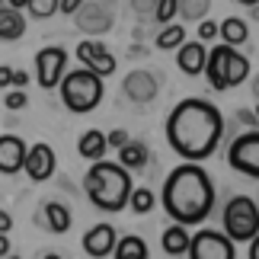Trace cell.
<instances>
[{"label":"cell","mask_w":259,"mask_h":259,"mask_svg":"<svg viewBox=\"0 0 259 259\" xmlns=\"http://www.w3.org/2000/svg\"><path fill=\"white\" fill-rule=\"evenodd\" d=\"M224 138V115L202 96L179 99L166 115V141L186 163L208 160Z\"/></svg>","instance_id":"1"},{"label":"cell","mask_w":259,"mask_h":259,"mask_svg":"<svg viewBox=\"0 0 259 259\" xmlns=\"http://www.w3.org/2000/svg\"><path fill=\"white\" fill-rule=\"evenodd\" d=\"M160 202H163V211L173 218V224H183V227L202 224L214 211V183L202 163H179L166 176Z\"/></svg>","instance_id":"2"},{"label":"cell","mask_w":259,"mask_h":259,"mask_svg":"<svg viewBox=\"0 0 259 259\" xmlns=\"http://www.w3.org/2000/svg\"><path fill=\"white\" fill-rule=\"evenodd\" d=\"M83 189H87L90 202H93L99 211H125L135 183H132V173H128L125 166L109 163V160H96L87 170Z\"/></svg>","instance_id":"3"},{"label":"cell","mask_w":259,"mask_h":259,"mask_svg":"<svg viewBox=\"0 0 259 259\" xmlns=\"http://www.w3.org/2000/svg\"><path fill=\"white\" fill-rule=\"evenodd\" d=\"M61 103L71 109V112L83 115V112H93V109L103 103L106 96V83L103 77H96L93 71H87V67H74V71H64L61 83Z\"/></svg>","instance_id":"4"},{"label":"cell","mask_w":259,"mask_h":259,"mask_svg":"<svg viewBox=\"0 0 259 259\" xmlns=\"http://www.w3.org/2000/svg\"><path fill=\"white\" fill-rule=\"evenodd\" d=\"M205 77L211 90H231V87H240L246 77H250V61L246 55H240L237 48L231 45H214L208 52V61H205Z\"/></svg>","instance_id":"5"},{"label":"cell","mask_w":259,"mask_h":259,"mask_svg":"<svg viewBox=\"0 0 259 259\" xmlns=\"http://www.w3.org/2000/svg\"><path fill=\"white\" fill-rule=\"evenodd\" d=\"M224 231L234 243H250L259 234V205L250 195H234L224 205Z\"/></svg>","instance_id":"6"},{"label":"cell","mask_w":259,"mask_h":259,"mask_svg":"<svg viewBox=\"0 0 259 259\" xmlns=\"http://www.w3.org/2000/svg\"><path fill=\"white\" fill-rule=\"evenodd\" d=\"M189 259H237V243L221 231L202 227L198 234L189 237Z\"/></svg>","instance_id":"7"},{"label":"cell","mask_w":259,"mask_h":259,"mask_svg":"<svg viewBox=\"0 0 259 259\" xmlns=\"http://www.w3.org/2000/svg\"><path fill=\"white\" fill-rule=\"evenodd\" d=\"M227 163H231L237 173L259 179V128L234 138L231 147H227Z\"/></svg>","instance_id":"8"},{"label":"cell","mask_w":259,"mask_h":259,"mask_svg":"<svg viewBox=\"0 0 259 259\" xmlns=\"http://www.w3.org/2000/svg\"><path fill=\"white\" fill-rule=\"evenodd\" d=\"M67 71V52L61 45H45L38 48L35 55V77H38V87L42 90H55L61 83V77Z\"/></svg>","instance_id":"9"},{"label":"cell","mask_w":259,"mask_h":259,"mask_svg":"<svg viewBox=\"0 0 259 259\" xmlns=\"http://www.w3.org/2000/svg\"><path fill=\"white\" fill-rule=\"evenodd\" d=\"M77 61H80V67H87V71H93L96 77H112L115 74V58L112 52L103 45V42H93V38H83L80 45H77Z\"/></svg>","instance_id":"10"},{"label":"cell","mask_w":259,"mask_h":259,"mask_svg":"<svg viewBox=\"0 0 259 259\" xmlns=\"http://www.w3.org/2000/svg\"><path fill=\"white\" fill-rule=\"evenodd\" d=\"M122 96H128L132 103L138 106H147V103H154V96H157V77L151 71H132V74H125V80H122Z\"/></svg>","instance_id":"11"},{"label":"cell","mask_w":259,"mask_h":259,"mask_svg":"<svg viewBox=\"0 0 259 259\" xmlns=\"http://www.w3.org/2000/svg\"><path fill=\"white\" fill-rule=\"evenodd\" d=\"M115 243H118V234H115V227H112V224H93V227H90V231L83 234V253H87V256H93V259H106V256H112Z\"/></svg>","instance_id":"12"},{"label":"cell","mask_w":259,"mask_h":259,"mask_svg":"<svg viewBox=\"0 0 259 259\" xmlns=\"http://www.w3.org/2000/svg\"><path fill=\"white\" fill-rule=\"evenodd\" d=\"M23 170H26V176L32 179V183H45V179L55 173V151L48 144H32L26 151Z\"/></svg>","instance_id":"13"},{"label":"cell","mask_w":259,"mask_h":259,"mask_svg":"<svg viewBox=\"0 0 259 259\" xmlns=\"http://www.w3.org/2000/svg\"><path fill=\"white\" fill-rule=\"evenodd\" d=\"M26 141L19 135H0V173L4 176H13L23 170L26 163Z\"/></svg>","instance_id":"14"},{"label":"cell","mask_w":259,"mask_h":259,"mask_svg":"<svg viewBox=\"0 0 259 259\" xmlns=\"http://www.w3.org/2000/svg\"><path fill=\"white\" fill-rule=\"evenodd\" d=\"M205 61H208V48L202 42H183L176 48V64H179V71L189 74V77L205 74Z\"/></svg>","instance_id":"15"},{"label":"cell","mask_w":259,"mask_h":259,"mask_svg":"<svg viewBox=\"0 0 259 259\" xmlns=\"http://www.w3.org/2000/svg\"><path fill=\"white\" fill-rule=\"evenodd\" d=\"M26 35V16L23 10L0 7V42H16Z\"/></svg>","instance_id":"16"},{"label":"cell","mask_w":259,"mask_h":259,"mask_svg":"<svg viewBox=\"0 0 259 259\" xmlns=\"http://www.w3.org/2000/svg\"><path fill=\"white\" fill-rule=\"evenodd\" d=\"M77 23H80L83 32H106L112 26V13L99 10V4H83L80 13H77Z\"/></svg>","instance_id":"17"},{"label":"cell","mask_w":259,"mask_h":259,"mask_svg":"<svg viewBox=\"0 0 259 259\" xmlns=\"http://www.w3.org/2000/svg\"><path fill=\"white\" fill-rule=\"evenodd\" d=\"M109 151V144H106V135L99 132V128H90V132L80 135V141H77V154L83 157V160H103Z\"/></svg>","instance_id":"18"},{"label":"cell","mask_w":259,"mask_h":259,"mask_svg":"<svg viewBox=\"0 0 259 259\" xmlns=\"http://www.w3.org/2000/svg\"><path fill=\"white\" fill-rule=\"evenodd\" d=\"M218 35H221L224 45L240 48L246 38H250V26H246V19H240V16H227L224 23H218Z\"/></svg>","instance_id":"19"},{"label":"cell","mask_w":259,"mask_h":259,"mask_svg":"<svg viewBox=\"0 0 259 259\" xmlns=\"http://www.w3.org/2000/svg\"><path fill=\"white\" fill-rule=\"evenodd\" d=\"M147 160H151V151H147L144 141H128L125 147H118V166H125L128 173L141 170Z\"/></svg>","instance_id":"20"},{"label":"cell","mask_w":259,"mask_h":259,"mask_svg":"<svg viewBox=\"0 0 259 259\" xmlns=\"http://www.w3.org/2000/svg\"><path fill=\"white\" fill-rule=\"evenodd\" d=\"M163 253L166 256H183L189 253V231L183 224H170L163 231Z\"/></svg>","instance_id":"21"},{"label":"cell","mask_w":259,"mask_h":259,"mask_svg":"<svg viewBox=\"0 0 259 259\" xmlns=\"http://www.w3.org/2000/svg\"><path fill=\"white\" fill-rule=\"evenodd\" d=\"M112 259H147V243L135 234H125V237H118Z\"/></svg>","instance_id":"22"},{"label":"cell","mask_w":259,"mask_h":259,"mask_svg":"<svg viewBox=\"0 0 259 259\" xmlns=\"http://www.w3.org/2000/svg\"><path fill=\"white\" fill-rule=\"evenodd\" d=\"M45 218H48V231L52 234H67V227H71V211H67L61 202H48Z\"/></svg>","instance_id":"23"},{"label":"cell","mask_w":259,"mask_h":259,"mask_svg":"<svg viewBox=\"0 0 259 259\" xmlns=\"http://www.w3.org/2000/svg\"><path fill=\"white\" fill-rule=\"evenodd\" d=\"M186 42V29L179 26V23H170V26H163L160 32H157V48H160V52H173V48H179Z\"/></svg>","instance_id":"24"},{"label":"cell","mask_w":259,"mask_h":259,"mask_svg":"<svg viewBox=\"0 0 259 259\" xmlns=\"http://www.w3.org/2000/svg\"><path fill=\"white\" fill-rule=\"evenodd\" d=\"M154 202H157V198H154V192L147 186H135L132 195H128V208H132L135 214H151L154 211Z\"/></svg>","instance_id":"25"},{"label":"cell","mask_w":259,"mask_h":259,"mask_svg":"<svg viewBox=\"0 0 259 259\" xmlns=\"http://www.w3.org/2000/svg\"><path fill=\"white\" fill-rule=\"evenodd\" d=\"M208 10H211V0H179V13L186 19H198L202 23Z\"/></svg>","instance_id":"26"},{"label":"cell","mask_w":259,"mask_h":259,"mask_svg":"<svg viewBox=\"0 0 259 259\" xmlns=\"http://www.w3.org/2000/svg\"><path fill=\"white\" fill-rule=\"evenodd\" d=\"M176 13H179V0H160L157 10H154V19H157V23H163V26H170L173 19H176Z\"/></svg>","instance_id":"27"},{"label":"cell","mask_w":259,"mask_h":259,"mask_svg":"<svg viewBox=\"0 0 259 259\" xmlns=\"http://www.w3.org/2000/svg\"><path fill=\"white\" fill-rule=\"evenodd\" d=\"M29 13L35 19H48L58 13V0H29Z\"/></svg>","instance_id":"28"},{"label":"cell","mask_w":259,"mask_h":259,"mask_svg":"<svg viewBox=\"0 0 259 259\" xmlns=\"http://www.w3.org/2000/svg\"><path fill=\"white\" fill-rule=\"evenodd\" d=\"M198 42H211V38H218V23H214V19H202V23H198Z\"/></svg>","instance_id":"29"},{"label":"cell","mask_w":259,"mask_h":259,"mask_svg":"<svg viewBox=\"0 0 259 259\" xmlns=\"http://www.w3.org/2000/svg\"><path fill=\"white\" fill-rule=\"evenodd\" d=\"M7 109H26L29 106V96H26V90H10L7 93Z\"/></svg>","instance_id":"30"},{"label":"cell","mask_w":259,"mask_h":259,"mask_svg":"<svg viewBox=\"0 0 259 259\" xmlns=\"http://www.w3.org/2000/svg\"><path fill=\"white\" fill-rule=\"evenodd\" d=\"M128 141H132V138H128L125 128H115V132H109V135H106V144H109V147H115V151H118V147H125Z\"/></svg>","instance_id":"31"},{"label":"cell","mask_w":259,"mask_h":259,"mask_svg":"<svg viewBox=\"0 0 259 259\" xmlns=\"http://www.w3.org/2000/svg\"><path fill=\"white\" fill-rule=\"evenodd\" d=\"M80 7H83V0H58V13H64V16H77Z\"/></svg>","instance_id":"32"},{"label":"cell","mask_w":259,"mask_h":259,"mask_svg":"<svg viewBox=\"0 0 259 259\" xmlns=\"http://www.w3.org/2000/svg\"><path fill=\"white\" fill-rule=\"evenodd\" d=\"M157 4H160V0H132L135 13H141V16H147V13L154 16V10H157Z\"/></svg>","instance_id":"33"},{"label":"cell","mask_w":259,"mask_h":259,"mask_svg":"<svg viewBox=\"0 0 259 259\" xmlns=\"http://www.w3.org/2000/svg\"><path fill=\"white\" fill-rule=\"evenodd\" d=\"M26 83H29V74H26V71H13V83H10V87L26 90Z\"/></svg>","instance_id":"34"},{"label":"cell","mask_w":259,"mask_h":259,"mask_svg":"<svg viewBox=\"0 0 259 259\" xmlns=\"http://www.w3.org/2000/svg\"><path fill=\"white\" fill-rule=\"evenodd\" d=\"M10 83H13V67L0 64V87H10Z\"/></svg>","instance_id":"35"},{"label":"cell","mask_w":259,"mask_h":259,"mask_svg":"<svg viewBox=\"0 0 259 259\" xmlns=\"http://www.w3.org/2000/svg\"><path fill=\"white\" fill-rule=\"evenodd\" d=\"M237 118H240L243 125H250V132H253L256 125H259V122H256V115H253V112H246V109H240V112H237Z\"/></svg>","instance_id":"36"},{"label":"cell","mask_w":259,"mask_h":259,"mask_svg":"<svg viewBox=\"0 0 259 259\" xmlns=\"http://www.w3.org/2000/svg\"><path fill=\"white\" fill-rule=\"evenodd\" d=\"M10 227H13V218L7 211H0V234H10Z\"/></svg>","instance_id":"37"},{"label":"cell","mask_w":259,"mask_h":259,"mask_svg":"<svg viewBox=\"0 0 259 259\" xmlns=\"http://www.w3.org/2000/svg\"><path fill=\"white\" fill-rule=\"evenodd\" d=\"M4 256H10V237L0 234V259H4Z\"/></svg>","instance_id":"38"},{"label":"cell","mask_w":259,"mask_h":259,"mask_svg":"<svg viewBox=\"0 0 259 259\" xmlns=\"http://www.w3.org/2000/svg\"><path fill=\"white\" fill-rule=\"evenodd\" d=\"M250 259H259V234L250 240Z\"/></svg>","instance_id":"39"},{"label":"cell","mask_w":259,"mask_h":259,"mask_svg":"<svg viewBox=\"0 0 259 259\" xmlns=\"http://www.w3.org/2000/svg\"><path fill=\"white\" fill-rule=\"evenodd\" d=\"M7 4L13 7V10H23V7H29V0H7Z\"/></svg>","instance_id":"40"},{"label":"cell","mask_w":259,"mask_h":259,"mask_svg":"<svg viewBox=\"0 0 259 259\" xmlns=\"http://www.w3.org/2000/svg\"><path fill=\"white\" fill-rule=\"evenodd\" d=\"M240 7H259V0H237Z\"/></svg>","instance_id":"41"},{"label":"cell","mask_w":259,"mask_h":259,"mask_svg":"<svg viewBox=\"0 0 259 259\" xmlns=\"http://www.w3.org/2000/svg\"><path fill=\"white\" fill-rule=\"evenodd\" d=\"M253 96H256V99H259V74H256V77H253Z\"/></svg>","instance_id":"42"},{"label":"cell","mask_w":259,"mask_h":259,"mask_svg":"<svg viewBox=\"0 0 259 259\" xmlns=\"http://www.w3.org/2000/svg\"><path fill=\"white\" fill-rule=\"evenodd\" d=\"M45 259H61V256H58V253H48V256H45Z\"/></svg>","instance_id":"43"},{"label":"cell","mask_w":259,"mask_h":259,"mask_svg":"<svg viewBox=\"0 0 259 259\" xmlns=\"http://www.w3.org/2000/svg\"><path fill=\"white\" fill-rule=\"evenodd\" d=\"M253 115H256V122H259V103H256V112H253Z\"/></svg>","instance_id":"44"},{"label":"cell","mask_w":259,"mask_h":259,"mask_svg":"<svg viewBox=\"0 0 259 259\" xmlns=\"http://www.w3.org/2000/svg\"><path fill=\"white\" fill-rule=\"evenodd\" d=\"M7 259H19V256H7Z\"/></svg>","instance_id":"45"},{"label":"cell","mask_w":259,"mask_h":259,"mask_svg":"<svg viewBox=\"0 0 259 259\" xmlns=\"http://www.w3.org/2000/svg\"><path fill=\"white\" fill-rule=\"evenodd\" d=\"M0 7H4V0H0Z\"/></svg>","instance_id":"46"},{"label":"cell","mask_w":259,"mask_h":259,"mask_svg":"<svg viewBox=\"0 0 259 259\" xmlns=\"http://www.w3.org/2000/svg\"><path fill=\"white\" fill-rule=\"evenodd\" d=\"M256 205H259V202H256Z\"/></svg>","instance_id":"47"}]
</instances>
